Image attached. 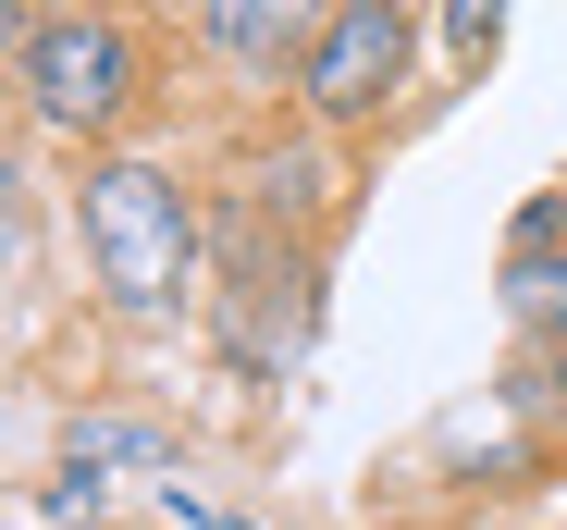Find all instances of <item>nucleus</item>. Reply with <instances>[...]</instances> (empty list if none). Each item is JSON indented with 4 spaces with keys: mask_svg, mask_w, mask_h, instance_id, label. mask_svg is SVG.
<instances>
[{
    "mask_svg": "<svg viewBox=\"0 0 567 530\" xmlns=\"http://www.w3.org/2000/svg\"><path fill=\"white\" fill-rule=\"evenodd\" d=\"M25 25H38V13H25V0H0V50H25Z\"/></svg>",
    "mask_w": 567,
    "mask_h": 530,
    "instance_id": "11",
    "label": "nucleus"
},
{
    "mask_svg": "<svg viewBox=\"0 0 567 530\" xmlns=\"http://www.w3.org/2000/svg\"><path fill=\"white\" fill-rule=\"evenodd\" d=\"M506 321L567 345V235L543 222V198H530V210H518V235H506Z\"/></svg>",
    "mask_w": 567,
    "mask_h": 530,
    "instance_id": "5",
    "label": "nucleus"
},
{
    "mask_svg": "<svg viewBox=\"0 0 567 530\" xmlns=\"http://www.w3.org/2000/svg\"><path fill=\"white\" fill-rule=\"evenodd\" d=\"M13 74H25V112H38V124L100 136V124L136 100V38H124L112 13H50V25H25Z\"/></svg>",
    "mask_w": 567,
    "mask_h": 530,
    "instance_id": "2",
    "label": "nucleus"
},
{
    "mask_svg": "<svg viewBox=\"0 0 567 530\" xmlns=\"http://www.w3.org/2000/svg\"><path fill=\"white\" fill-rule=\"evenodd\" d=\"M74 235H86V272L124 321H173L198 297V210H185V186L161 160H86Z\"/></svg>",
    "mask_w": 567,
    "mask_h": 530,
    "instance_id": "1",
    "label": "nucleus"
},
{
    "mask_svg": "<svg viewBox=\"0 0 567 530\" xmlns=\"http://www.w3.org/2000/svg\"><path fill=\"white\" fill-rule=\"evenodd\" d=\"M408 50H420L408 0H333L321 38L297 50V100H309L321 124H358V112H383L395 86H408Z\"/></svg>",
    "mask_w": 567,
    "mask_h": 530,
    "instance_id": "3",
    "label": "nucleus"
},
{
    "mask_svg": "<svg viewBox=\"0 0 567 530\" xmlns=\"http://www.w3.org/2000/svg\"><path fill=\"white\" fill-rule=\"evenodd\" d=\"M13 210H25V173H13V136H0V235H13Z\"/></svg>",
    "mask_w": 567,
    "mask_h": 530,
    "instance_id": "10",
    "label": "nucleus"
},
{
    "mask_svg": "<svg viewBox=\"0 0 567 530\" xmlns=\"http://www.w3.org/2000/svg\"><path fill=\"white\" fill-rule=\"evenodd\" d=\"M506 395H518L530 419H555V407H567V345H555V333H530V345H518V371H506Z\"/></svg>",
    "mask_w": 567,
    "mask_h": 530,
    "instance_id": "7",
    "label": "nucleus"
},
{
    "mask_svg": "<svg viewBox=\"0 0 567 530\" xmlns=\"http://www.w3.org/2000/svg\"><path fill=\"white\" fill-rule=\"evenodd\" d=\"M161 506H173V530H259V518H235V506H210V493H185V481H173Z\"/></svg>",
    "mask_w": 567,
    "mask_h": 530,
    "instance_id": "8",
    "label": "nucleus"
},
{
    "mask_svg": "<svg viewBox=\"0 0 567 530\" xmlns=\"http://www.w3.org/2000/svg\"><path fill=\"white\" fill-rule=\"evenodd\" d=\"M494 25H506V0H456V13H444L456 50H494Z\"/></svg>",
    "mask_w": 567,
    "mask_h": 530,
    "instance_id": "9",
    "label": "nucleus"
},
{
    "mask_svg": "<svg viewBox=\"0 0 567 530\" xmlns=\"http://www.w3.org/2000/svg\"><path fill=\"white\" fill-rule=\"evenodd\" d=\"M543 222H555V235H567V186H555V198H543Z\"/></svg>",
    "mask_w": 567,
    "mask_h": 530,
    "instance_id": "12",
    "label": "nucleus"
},
{
    "mask_svg": "<svg viewBox=\"0 0 567 530\" xmlns=\"http://www.w3.org/2000/svg\"><path fill=\"white\" fill-rule=\"evenodd\" d=\"M321 13H333V0H210V13H198V38H210L223 62L284 74V62H297V50L321 38Z\"/></svg>",
    "mask_w": 567,
    "mask_h": 530,
    "instance_id": "4",
    "label": "nucleus"
},
{
    "mask_svg": "<svg viewBox=\"0 0 567 530\" xmlns=\"http://www.w3.org/2000/svg\"><path fill=\"white\" fill-rule=\"evenodd\" d=\"M74 481H100V469H173V432L161 419H74Z\"/></svg>",
    "mask_w": 567,
    "mask_h": 530,
    "instance_id": "6",
    "label": "nucleus"
}]
</instances>
